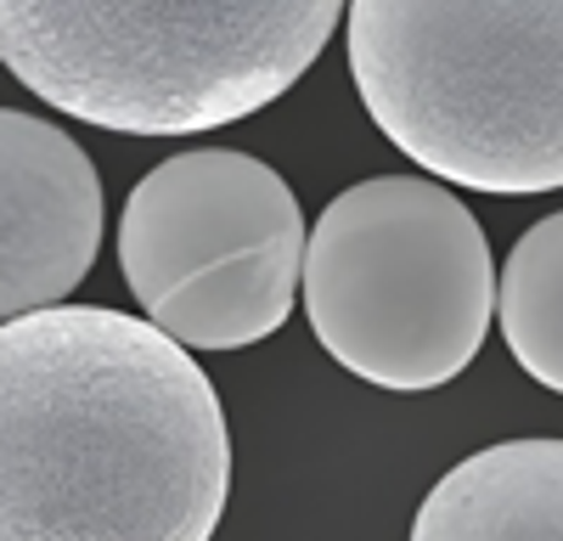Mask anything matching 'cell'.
I'll use <instances>...</instances> for the list:
<instances>
[{"instance_id": "1", "label": "cell", "mask_w": 563, "mask_h": 541, "mask_svg": "<svg viewBox=\"0 0 563 541\" xmlns=\"http://www.w3.org/2000/svg\"><path fill=\"white\" fill-rule=\"evenodd\" d=\"M231 496L209 373L153 316L0 322V541H203Z\"/></svg>"}, {"instance_id": "2", "label": "cell", "mask_w": 563, "mask_h": 541, "mask_svg": "<svg viewBox=\"0 0 563 541\" xmlns=\"http://www.w3.org/2000/svg\"><path fill=\"white\" fill-rule=\"evenodd\" d=\"M350 0H0V63L119 135H203L310 74Z\"/></svg>"}, {"instance_id": "3", "label": "cell", "mask_w": 563, "mask_h": 541, "mask_svg": "<svg viewBox=\"0 0 563 541\" xmlns=\"http://www.w3.org/2000/svg\"><path fill=\"white\" fill-rule=\"evenodd\" d=\"M350 79L451 187H563V0H350Z\"/></svg>"}, {"instance_id": "4", "label": "cell", "mask_w": 563, "mask_h": 541, "mask_svg": "<svg viewBox=\"0 0 563 541\" xmlns=\"http://www.w3.org/2000/svg\"><path fill=\"white\" fill-rule=\"evenodd\" d=\"M496 260L451 180L372 175L305 238V316L344 373L378 389H440L496 322Z\"/></svg>"}, {"instance_id": "5", "label": "cell", "mask_w": 563, "mask_h": 541, "mask_svg": "<svg viewBox=\"0 0 563 541\" xmlns=\"http://www.w3.org/2000/svg\"><path fill=\"white\" fill-rule=\"evenodd\" d=\"M305 238L294 187L265 158L231 147H192L153 164L119 214V270L147 310L192 270L260 243Z\"/></svg>"}, {"instance_id": "6", "label": "cell", "mask_w": 563, "mask_h": 541, "mask_svg": "<svg viewBox=\"0 0 563 541\" xmlns=\"http://www.w3.org/2000/svg\"><path fill=\"white\" fill-rule=\"evenodd\" d=\"M102 249V180L52 119L0 108V322L63 305Z\"/></svg>"}, {"instance_id": "7", "label": "cell", "mask_w": 563, "mask_h": 541, "mask_svg": "<svg viewBox=\"0 0 563 541\" xmlns=\"http://www.w3.org/2000/svg\"><path fill=\"white\" fill-rule=\"evenodd\" d=\"M422 541H563V440H501L462 457L417 508Z\"/></svg>"}, {"instance_id": "8", "label": "cell", "mask_w": 563, "mask_h": 541, "mask_svg": "<svg viewBox=\"0 0 563 541\" xmlns=\"http://www.w3.org/2000/svg\"><path fill=\"white\" fill-rule=\"evenodd\" d=\"M305 294V238L225 254L158 294L147 316L186 350H249L294 316Z\"/></svg>"}, {"instance_id": "9", "label": "cell", "mask_w": 563, "mask_h": 541, "mask_svg": "<svg viewBox=\"0 0 563 541\" xmlns=\"http://www.w3.org/2000/svg\"><path fill=\"white\" fill-rule=\"evenodd\" d=\"M496 322L512 361L541 389L563 395V209L512 243L496 283Z\"/></svg>"}]
</instances>
